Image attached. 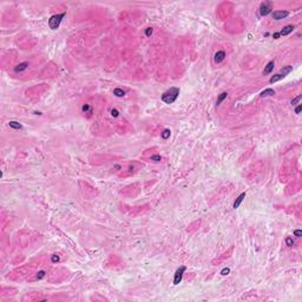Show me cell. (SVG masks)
Listing matches in <instances>:
<instances>
[{
  "label": "cell",
  "mask_w": 302,
  "mask_h": 302,
  "mask_svg": "<svg viewBox=\"0 0 302 302\" xmlns=\"http://www.w3.org/2000/svg\"><path fill=\"white\" fill-rule=\"evenodd\" d=\"M293 31H294V26H293V25H287V26H284V27L282 28V31L280 32V36H288V34L292 33Z\"/></svg>",
  "instance_id": "52a82bcc"
},
{
  "label": "cell",
  "mask_w": 302,
  "mask_h": 302,
  "mask_svg": "<svg viewBox=\"0 0 302 302\" xmlns=\"http://www.w3.org/2000/svg\"><path fill=\"white\" fill-rule=\"evenodd\" d=\"M229 273H230V269H229V268H223L222 271H221V274H222V275H228Z\"/></svg>",
  "instance_id": "cb8c5ba5"
},
{
  "label": "cell",
  "mask_w": 302,
  "mask_h": 302,
  "mask_svg": "<svg viewBox=\"0 0 302 302\" xmlns=\"http://www.w3.org/2000/svg\"><path fill=\"white\" fill-rule=\"evenodd\" d=\"M301 99H302V96H301V95H299L296 98H294V99L292 100V104H293V105H294V104H297V103H299Z\"/></svg>",
  "instance_id": "44dd1931"
},
{
  "label": "cell",
  "mask_w": 302,
  "mask_h": 302,
  "mask_svg": "<svg viewBox=\"0 0 302 302\" xmlns=\"http://www.w3.org/2000/svg\"><path fill=\"white\" fill-rule=\"evenodd\" d=\"M270 12H271L270 5L267 3H262L261 6H260V14H261V16H267V14H269Z\"/></svg>",
  "instance_id": "5b68a950"
},
{
  "label": "cell",
  "mask_w": 302,
  "mask_h": 302,
  "mask_svg": "<svg viewBox=\"0 0 302 302\" xmlns=\"http://www.w3.org/2000/svg\"><path fill=\"white\" fill-rule=\"evenodd\" d=\"M289 16V12L288 11H274L273 12V18L275 20H281V19H284L286 17Z\"/></svg>",
  "instance_id": "277c9868"
},
{
  "label": "cell",
  "mask_w": 302,
  "mask_h": 302,
  "mask_svg": "<svg viewBox=\"0 0 302 302\" xmlns=\"http://www.w3.org/2000/svg\"><path fill=\"white\" fill-rule=\"evenodd\" d=\"M274 95H275V91L273 89H266L264 91H262V92L260 93V96H261L262 98L269 97V96H274Z\"/></svg>",
  "instance_id": "9c48e42d"
},
{
  "label": "cell",
  "mask_w": 302,
  "mask_h": 302,
  "mask_svg": "<svg viewBox=\"0 0 302 302\" xmlns=\"http://www.w3.org/2000/svg\"><path fill=\"white\" fill-rule=\"evenodd\" d=\"M83 112H91V108H90L89 104L83 105Z\"/></svg>",
  "instance_id": "ffe728a7"
},
{
  "label": "cell",
  "mask_w": 302,
  "mask_h": 302,
  "mask_svg": "<svg viewBox=\"0 0 302 302\" xmlns=\"http://www.w3.org/2000/svg\"><path fill=\"white\" fill-rule=\"evenodd\" d=\"M145 34H146V36H148V37H149V36H151V34H152V28H151V27L146 28V31H145Z\"/></svg>",
  "instance_id": "4316f807"
},
{
  "label": "cell",
  "mask_w": 302,
  "mask_h": 302,
  "mask_svg": "<svg viewBox=\"0 0 302 302\" xmlns=\"http://www.w3.org/2000/svg\"><path fill=\"white\" fill-rule=\"evenodd\" d=\"M244 197H246V192H242V194H241L240 196H238V197L236 198L235 203H234V209H237V208L240 207V205H241V203L243 202Z\"/></svg>",
  "instance_id": "ba28073f"
},
{
  "label": "cell",
  "mask_w": 302,
  "mask_h": 302,
  "mask_svg": "<svg viewBox=\"0 0 302 302\" xmlns=\"http://www.w3.org/2000/svg\"><path fill=\"white\" fill-rule=\"evenodd\" d=\"M284 78V76H282L281 73H277V74H274L273 77L269 79V83L270 84H273V83H275V82H279V80H281V79H283Z\"/></svg>",
  "instance_id": "7c38bea8"
},
{
  "label": "cell",
  "mask_w": 302,
  "mask_h": 302,
  "mask_svg": "<svg viewBox=\"0 0 302 302\" xmlns=\"http://www.w3.org/2000/svg\"><path fill=\"white\" fill-rule=\"evenodd\" d=\"M27 67H28V63L24 62V63H20L19 65H17V66L14 67V71H16V72H21V71H24V70H26Z\"/></svg>",
  "instance_id": "30bf717a"
},
{
  "label": "cell",
  "mask_w": 302,
  "mask_h": 302,
  "mask_svg": "<svg viewBox=\"0 0 302 302\" xmlns=\"http://www.w3.org/2000/svg\"><path fill=\"white\" fill-rule=\"evenodd\" d=\"M227 96H228V93H227V92H222V93H221V95L218 96V98H217V102H216V105H217V106H218V105H220L221 103H222L223 100L225 99V98H227Z\"/></svg>",
  "instance_id": "5bb4252c"
},
{
  "label": "cell",
  "mask_w": 302,
  "mask_h": 302,
  "mask_svg": "<svg viewBox=\"0 0 302 302\" xmlns=\"http://www.w3.org/2000/svg\"><path fill=\"white\" fill-rule=\"evenodd\" d=\"M111 115H112L113 117H118V116H119V112H118V110H116V109H112V110H111Z\"/></svg>",
  "instance_id": "d4e9b609"
},
{
  "label": "cell",
  "mask_w": 302,
  "mask_h": 302,
  "mask_svg": "<svg viewBox=\"0 0 302 302\" xmlns=\"http://www.w3.org/2000/svg\"><path fill=\"white\" fill-rule=\"evenodd\" d=\"M225 58V53L224 51H217L215 53V57H214V60H215V63H221L223 62Z\"/></svg>",
  "instance_id": "8992f818"
},
{
  "label": "cell",
  "mask_w": 302,
  "mask_h": 302,
  "mask_svg": "<svg viewBox=\"0 0 302 302\" xmlns=\"http://www.w3.org/2000/svg\"><path fill=\"white\" fill-rule=\"evenodd\" d=\"M274 66H275V64H274V62H269L268 64H267V66H266V69H264V71H263V74H269L273 70H274Z\"/></svg>",
  "instance_id": "8fae6325"
},
{
  "label": "cell",
  "mask_w": 302,
  "mask_h": 302,
  "mask_svg": "<svg viewBox=\"0 0 302 302\" xmlns=\"http://www.w3.org/2000/svg\"><path fill=\"white\" fill-rule=\"evenodd\" d=\"M294 235L296 236V237H301V236H302V230H300V229L295 230V231H294Z\"/></svg>",
  "instance_id": "484cf974"
},
{
  "label": "cell",
  "mask_w": 302,
  "mask_h": 302,
  "mask_svg": "<svg viewBox=\"0 0 302 302\" xmlns=\"http://www.w3.org/2000/svg\"><path fill=\"white\" fill-rule=\"evenodd\" d=\"M51 261L53 262V263H56V262H58V261H59V256L57 255V254H54V255H52V257H51Z\"/></svg>",
  "instance_id": "603a6c76"
},
{
  "label": "cell",
  "mask_w": 302,
  "mask_h": 302,
  "mask_svg": "<svg viewBox=\"0 0 302 302\" xmlns=\"http://www.w3.org/2000/svg\"><path fill=\"white\" fill-rule=\"evenodd\" d=\"M162 159V157L159 156V155H154V156H151V161H155V162H159Z\"/></svg>",
  "instance_id": "7402d4cb"
},
{
  "label": "cell",
  "mask_w": 302,
  "mask_h": 302,
  "mask_svg": "<svg viewBox=\"0 0 302 302\" xmlns=\"http://www.w3.org/2000/svg\"><path fill=\"white\" fill-rule=\"evenodd\" d=\"M184 271H185V267L184 266L179 267V268L176 270V273H175V276H174V284H175V286H177V284L181 283V281H182V277H183V274H184Z\"/></svg>",
  "instance_id": "3957f363"
},
{
  "label": "cell",
  "mask_w": 302,
  "mask_h": 302,
  "mask_svg": "<svg viewBox=\"0 0 302 302\" xmlns=\"http://www.w3.org/2000/svg\"><path fill=\"white\" fill-rule=\"evenodd\" d=\"M301 110H302V106H301V105H299V106L295 109V113H300V112H301Z\"/></svg>",
  "instance_id": "83f0119b"
},
{
  "label": "cell",
  "mask_w": 302,
  "mask_h": 302,
  "mask_svg": "<svg viewBox=\"0 0 302 302\" xmlns=\"http://www.w3.org/2000/svg\"><path fill=\"white\" fill-rule=\"evenodd\" d=\"M66 16V13H60V14H54L49 19V26L51 30H57L59 28V25L62 23L63 18Z\"/></svg>",
  "instance_id": "7a4b0ae2"
},
{
  "label": "cell",
  "mask_w": 302,
  "mask_h": 302,
  "mask_svg": "<svg viewBox=\"0 0 302 302\" xmlns=\"http://www.w3.org/2000/svg\"><path fill=\"white\" fill-rule=\"evenodd\" d=\"M286 243H287V246H288V247H293V246H294V241H293L292 237H287L286 238Z\"/></svg>",
  "instance_id": "d6986e66"
},
{
  "label": "cell",
  "mask_w": 302,
  "mask_h": 302,
  "mask_svg": "<svg viewBox=\"0 0 302 302\" xmlns=\"http://www.w3.org/2000/svg\"><path fill=\"white\" fill-rule=\"evenodd\" d=\"M273 37H274V39H279L280 38V33H277V32H276V33L273 34Z\"/></svg>",
  "instance_id": "f1b7e54d"
},
{
  "label": "cell",
  "mask_w": 302,
  "mask_h": 302,
  "mask_svg": "<svg viewBox=\"0 0 302 302\" xmlns=\"http://www.w3.org/2000/svg\"><path fill=\"white\" fill-rule=\"evenodd\" d=\"M292 71H293V66H290V65H288V66H284L283 69L281 70V74H282V76H284V77H286L287 74H288V73H290V72H292Z\"/></svg>",
  "instance_id": "4fadbf2b"
},
{
  "label": "cell",
  "mask_w": 302,
  "mask_h": 302,
  "mask_svg": "<svg viewBox=\"0 0 302 302\" xmlns=\"http://www.w3.org/2000/svg\"><path fill=\"white\" fill-rule=\"evenodd\" d=\"M113 95L117 96V97H124L125 96V91L122 89H115L113 90Z\"/></svg>",
  "instance_id": "2e32d148"
},
{
  "label": "cell",
  "mask_w": 302,
  "mask_h": 302,
  "mask_svg": "<svg viewBox=\"0 0 302 302\" xmlns=\"http://www.w3.org/2000/svg\"><path fill=\"white\" fill-rule=\"evenodd\" d=\"M179 95V89L178 87H170L168 91L162 95V100H163L165 104H172L175 103V100L177 99Z\"/></svg>",
  "instance_id": "6da1fadb"
},
{
  "label": "cell",
  "mask_w": 302,
  "mask_h": 302,
  "mask_svg": "<svg viewBox=\"0 0 302 302\" xmlns=\"http://www.w3.org/2000/svg\"><path fill=\"white\" fill-rule=\"evenodd\" d=\"M45 275H46V273H45V270H39L38 271V274H37V280H41L45 277Z\"/></svg>",
  "instance_id": "ac0fdd59"
},
{
  "label": "cell",
  "mask_w": 302,
  "mask_h": 302,
  "mask_svg": "<svg viewBox=\"0 0 302 302\" xmlns=\"http://www.w3.org/2000/svg\"><path fill=\"white\" fill-rule=\"evenodd\" d=\"M8 125L11 126L12 129H16V130H19V129H21L23 126H21L20 123H18V122H14V120H12V122H10L8 123Z\"/></svg>",
  "instance_id": "9a60e30c"
},
{
  "label": "cell",
  "mask_w": 302,
  "mask_h": 302,
  "mask_svg": "<svg viewBox=\"0 0 302 302\" xmlns=\"http://www.w3.org/2000/svg\"><path fill=\"white\" fill-rule=\"evenodd\" d=\"M170 135H171V131H170L169 129H165V130L162 132V138H163V139H168L170 137Z\"/></svg>",
  "instance_id": "e0dca14e"
}]
</instances>
